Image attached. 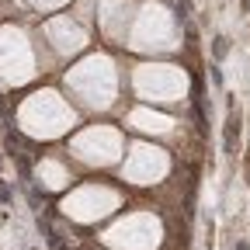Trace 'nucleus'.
Segmentation results:
<instances>
[{"instance_id": "1", "label": "nucleus", "mask_w": 250, "mask_h": 250, "mask_svg": "<svg viewBox=\"0 0 250 250\" xmlns=\"http://www.w3.org/2000/svg\"><path fill=\"white\" fill-rule=\"evenodd\" d=\"M247 181H250V156H247Z\"/></svg>"}]
</instances>
